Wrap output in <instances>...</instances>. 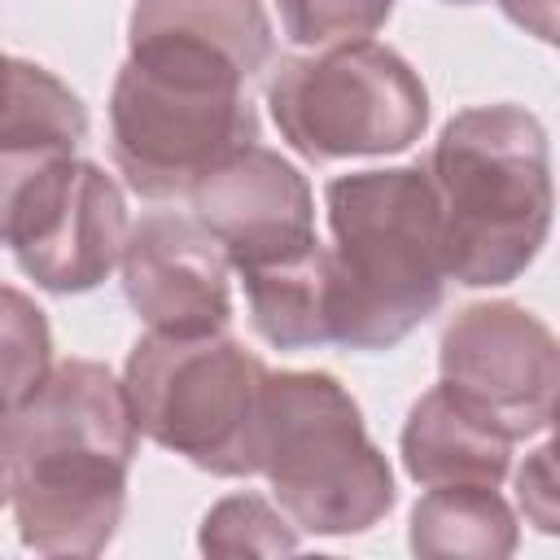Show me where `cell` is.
Masks as SVG:
<instances>
[{"instance_id": "5bb4252c", "label": "cell", "mask_w": 560, "mask_h": 560, "mask_svg": "<svg viewBox=\"0 0 560 560\" xmlns=\"http://www.w3.org/2000/svg\"><path fill=\"white\" fill-rule=\"evenodd\" d=\"M407 542L433 560H503L521 542V525L499 486H429L411 508Z\"/></svg>"}, {"instance_id": "5b68a950", "label": "cell", "mask_w": 560, "mask_h": 560, "mask_svg": "<svg viewBox=\"0 0 560 560\" xmlns=\"http://www.w3.org/2000/svg\"><path fill=\"white\" fill-rule=\"evenodd\" d=\"M267 363L223 332H144L122 368L136 433L214 477L258 472V416Z\"/></svg>"}, {"instance_id": "6da1fadb", "label": "cell", "mask_w": 560, "mask_h": 560, "mask_svg": "<svg viewBox=\"0 0 560 560\" xmlns=\"http://www.w3.org/2000/svg\"><path fill=\"white\" fill-rule=\"evenodd\" d=\"M328 206V328L332 346L389 350L446 298L438 192L424 166L337 175Z\"/></svg>"}, {"instance_id": "3957f363", "label": "cell", "mask_w": 560, "mask_h": 560, "mask_svg": "<svg viewBox=\"0 0 560 560\" xmlns=\"http://www.w3.org/2000/svg\"><path fill=\"white\" fill-rule=\"evenodd\" d=\"M245 74L184 48H127L109 92V153L144 201L188 188L241 144L258 140Z\"/></svg>"}, {"instance_id": "8fae6325", "label": "cell", "mask_w": 560, "mask_h": 560, "mask_svg": "<svg viewBox=\"0 0 560 560\" xmlns=\"http://www.w3.org/2000/svg\"><path fill=\"white\" fill-rule=\"evenodd\" d=\"M131 459L96 446H22L13 472V521L39 556H101L127 508Z\"/></svg>"}, {"instance_id": "52a82bcc", "label": "cell", "mask_w": 560, "mask_h": 560, "mask_svg": "<svg viewBox=\"0 0 560 560\" xmlns=\"http://www.w3.org/2000/svg\"><path fill=\"white\" fill-rule=\"evenodd\" d=\"M127 201L114 175L66 149L0 144V245L48 293L96 289L122 254Z\"/></svg>"}, {"instance_id": "2e32d148", "label": "cell", "mask_w": 560, "mask_h": 560, "mask_svg": "<svg viewBox=\"0 0 560 560\" xmlns=\"http://www.w3.org/2000/svg\"><path fill=\"white\" fill-rule=\"evenodd\" d=\"M52 372V332L44 311L13 284H0V407L22 411Z\"/></svg>"}, {"instance_id": "8992f818", "label": "cell", "mask_w": 560, "mask_h": 560, "mask_svg": "<svg viewBox=\"0 0 560 560\" xmlns=\"http://www.w3.org/2000/svg\"><path fill=\"white\" fill-rule=\"evenodd\" d=\"M267 109L280 140L306 162L402 153L429 127L420 74L376 39L280 57L267 79Z\"/></svg>"}, {"instance_id": "277c9868", "label": "cell", "mask_w": 560, "mask_h": 560, "mask_svg": "<svg viewBox=\"0 0 560 560\" xmlns=\"http://www.w3.org/2000/svg\"><path fill=\"white\" fill-rule=\"evenodd\" d=\"M258 472L298 534H363L394 508V472L332 372H267Z\"/></svg>"}, {"instance_id": "7a4b0ae2", "label": "cell", "mask_w": 560, "mask_h": 560, "mask_svg": "<svg viewBox=\"0 0 560 560\" xmlns=\"http://www.w3.org/2000/svg\"><path fill=\"white\" fill-rule=\"evenodd\" d=\"M446 276L499 289L525 276L551 232V144L525 105L459 109L429 158Z\"/></svg>"}, {"instance_id": "30bf717a", "label": "cell", "mask_w": 560, "mask_h": 560, "mask_svg": "<svg viewBox=\"0 0 560 560\" xmlns=\"http://www.w3.org/2000/svg\"><path fill=\"white\" fill-rule=\"evenodd\" d=\"M118 271L122 293L149 332L201 337L232 324V267L192 214H140V223L127 228Z\"/></svg>"}, {"instance_id": "4fadbf2b", "label": "cell", "mask_w": 560, "mask_h": 560, "mask_svg": "<svg viewBox=\"0 0 560 560\" xmlns=\"http://www.w3.org/2000/svg\"><path fill=\"white\" fill-rule=\"evenodd\" d=\"M271 18L262 0H136L127 48H184L214 57L245 79L271 61Z\"/></svg>"}, {"instance_id": "ba28073f", "label": "cell", "mask_w": 560, "mask_h": 560, "mask_svg": "<svg viewBox=\"0 0 560 560\" xmlns=\"http://www.w3.org/2000/svg\"><path fill=\"white\" fill-rule=\"evenodd\" d=\"M438 372L442 385L499 420L516 442L551 429L560 346L534 311L516 302H472L455 311L442 328Z\"/></svg>"}, {"instance_id": "d6986e66", "label": "cell", "mask_w": 560, "mask_h": 560, "mask_svg": "<svg viewBox=\"0 0 560 560\" xmlns=\"http://www.w3.org/2000/svg\"><path fill=\"white\" fill-rule=\"evenodd\" d=\"M556 446L542 442L534 455H525L521 472H516V503L525 512V521L538 534H556L560 516H556Z\"/></svg>"}, {"instance_id": "ac0fdd59", "label": "cell", "mask_w": 560, "mask_h": 560, "mask_svg": "<svg viewBox=\"0 0 560 560\" xmlns=\"http://www.w3.org/2000/svg\"><path fill=\"white\" fill-rule=\"evenodd\" d=\"M276 9L284 39L302 48H332L350 39H372L394 13V0H276Z\"/></svg>"}, {"instance_id": "9a60e30c", "label": "cell", "mask_w": 560, "mask_h": 560, "mask_svg": "<svg viewBox=\"0 0 560 560\" xmlns=\"http://www.w3.org/2000/svg\"><path fill=\"white\" fill-rule=\"evenodd\" d=\"M88 140V105L44 66L0 52V144L74 153Z\"/></svg>"}, {"instance_id": "e0dca14e", "label": "cell", "mask_w": 560, "mask_h": 560, "mask_svg": "<svg viewBox=\"0 0 560 560\" xmlns=\"http://www.w3.org/2000/svg\"><path fill=\"white\" fill-rule=\"evenodd\" d=\"M206 556H293L298 529L262 494H228L201 521Z\"/></svg>"}, {"instance_id": "7402d4cb", "label": "cell", "mask_w": 560, "mask_h": 560, "mask_svg": "<svg viewBox=\"0 0 560 560\" xmlns=\"http://www.w3.org/2000/svg\"><path fill=\"white\" fill-rule=\"evenodd\" d=\"M446 4H477V0H446Z\"/></svg>"}, {"instance_id": "9c48e42d", "label": "cell", "mask_w": 560, "mask_h": 560, "mask_svg": "<svg viewBox=\"0 0 560 560\" xmlns=\"http://www.w3.org/2000/svg\"><path fill=\"white\" fill-rule=\"evenodd\" d=\"M192 219L219 241L228 267L245 280L319 249L315 192L306 175L267 144H241L192 188Z\"/></svg>"}, {"instance_id": "ffe728a7", "label": "cell", "mask_w": 560, "mask_h": 560, "mask_svg": "<svg viewBox=\"0 0 560 560\" xmlns=\"http://www.w3.org/2000/svg\"><path fill=\"white\" fill-rule=\"evenodd\" d=\"M499 9L542 44H556V0H499Z\"/></svg>"}, {"instance_id": "44dd1931", "label": "cell", "mask_w": 560, "mask_h": 560, "mask_svg": "<svg viewBox=\"0 0 560 560\" xmlns=\"http://www.w3.org/2000/svg\"><path fill=\"white\" fill-rule=\"evenodd\" d=\"M13 416L9 407H0V508L13 494V472H18V446H13Z\"/></svg>"}, {"instance_id": "7c38bea8", "label": "cell", "mask_w": 560, "mask_h": 560, "mask_svg": "<svg viewBox=\"0 0 560 560\" xmlns=\"http://www.w3.org/2000/svg\"><path fill=\"white\" fill-rule=\"evenodd\" d=\"M516 438L451 385H433L407 411L398 451L411 481L429 486H499L512 468Z\"/></svg>"}]
</instances>
